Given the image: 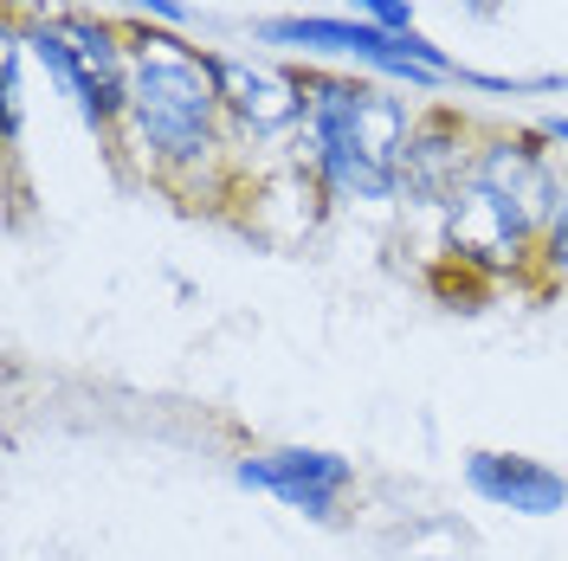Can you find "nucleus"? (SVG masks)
Returning <instances> with one entry per match:
<instances>
[{"instance_id": "3", "label": "nucleus", "mask_w": 568, "mask_h": 561, "mask_svg": "<svg viewBox=\"0 0 568 561\" xmlns=\"http://www.w3.org/2000/svg\"><path fill=\"white\" fill-rule=\"evenodd\" d=\"M258 39L272 45H323V52H349L362 65L394 71L407 84H433V78H453V59L420 33H382V27H355V20H265Z\"/></svg>"}, {"instance_id": "6", "label": "nucleus", "mask_w": 568, "mask_h": 561, "mask_svg": "<svg viewBox=\"0 0 568 561\" xmlns=\"http://www.w3.org/2000/svg\"><path fill=\"white\" fill-rule=\"evenodd\" d=\"M240 484H258V491L284 497L304 517H329L336 510V491L349 484V465L336 452H272V458H246L240 465Z\"/></svg>"}, {"instance_id": "5", "label": "nucleus", "mask_w": 568, "mask_h": 561, "mask_svg": "<svg viewBox=\"0 0 568 561\" xmlns=\"http://www.w3.org/2000/svg\"><path fill=\"white\" fill-rule=\"evenodd\" d=\"M478 181V155L465 149V130L453 116H433L414 130L407 155H400V187L414 201H433V207H453L465 187Z\"/></svg>"}, {"instance_id": "9", "label": "nucleus", "mask_w": 568, "mask_h": 561, "mask_svg": "<svg viewBox=\"0 0 568 561\" xmlns=\"http://www.w3.org/2000/svg\"><path fill=\"white\" fill-rule=\"evenodd\" d=\"M478 181H485L491 194H504L517 213H530V226H549L556 187H562L530 142H491V149H478Z\"/></svg>"}, {"instance_id": "8", "label": "nucleus", "mask_w": 568, "mask_h": 561, "mask_svg": "<svg viewBox=\"0 0 568 561\" xmlns=\"http://www.w3.org/2000/svg\"><path fill=\"white\" fill-rule=\"evenodd\" d=\"M213 78H220L226 110H233L246 130H284V123H297V116L311 110V98H304L297 78H272V71L240 65V59H213Z\"/></svg>"}, {"instance_id": "7", "label": "nucleus", "mask_w": 568, "mask_h": 561, "mask_svg": "<svg viewBox=\"0 0 568 561\" xmlns=\"http://www.w3.org/2000/svg\"><path fill=\"white\" fill-rule=\"evenodd\" d=\"M465 478H471L478 497H491L504 510H524V517H556V510H568V478H556V471L536 465V458L471 452L465 458Z\"/></svg>"}, {"instance_id": "14", "label": "nucleus", "mask_w": 568, "mask_h": 561, "mask_svg": "<svg viewBox=\"0 0 568 561\" xmlns=\"http://www.w3.org/2000/svg\"><path fill=\"white\" fill-rule=\"evenodd\" d=\"M549 136H556V142H568V116H556V123H549Z\"/></svg>"}, {"instance_id": "1", "label": "nucleus", "mask_w": 568, "mask_h": 561, "mask_svg": "<svg viewBox=\"0 0 568 561\" xmlns=\"http://www.w3.org/2000/svg\"><path fill=\"white\" fill-rule=\"evenodd\" d=\"M311 155H317L323 181L336 194H362V201H388L400 187V155L414 142L407 110L382 98L375 84H343V78H317L311 84Z\"/></svg>"}, {"instance_id": "4", "label": "nucleus", "mask_w": 568, "mask_h": 561, "mask_svg": "<svg viewBox=\"0 0 568 561\" xmlns=\"http://www.w3.org/2000/svg\"><path fill=\"white\" fill-rule=\"evenodd\" d=\"M530 213H517L504 194H491L485 181H471L459 201L446 207V246L459 265H478V272H504L517 265L524 246H530Z\"/></svg>"}, {"instance_id": "12", "label": "nucleus", "mask_w": 568, "mask_h": 561, "mask_svg": "<svg viewBox=\"0 0 568 561\" xmlns=\"http://www.w3.org/2000/svg\"><path fill=\"white\" fill-rule=\"evenodd\" d=\"M542 233H549V265H562V272H568V181L556 187V213H549V226H542Z\"/></svg>"}, {"instance_id": "11", "label": "nucleus", "mask_w": 568, "mask_h": 561, "mask_svg": "<svg viewBox=\"0 0 568 561\" xmlns=\"http://www.w3.org/2000/svg\"><path fill=\"white\" fill-rule=\"evenodd\" d=\"M349 7H362L368 27H382V33H414L407 27V0H349Z\"/></svg>"}, {"instance_id": "2", "label": "nucleus", "mask_w": 568, "mask_h": 561, "mask_svg": "<svg viewBox=\"0 0 568 561\" xmlns=\"http://www.w3.org/2000/svg\"><path fill=\"white\" fill-rule=\"evenodd\" d=\"M220 78L213 59L181 52L175 39H142L130 59V116L136 136L169 155V162H194L213 149V116H220Z\"/></svg>"}, {"instance_id": "10", "label": "nucleus", "mask_w": 568, "mask_h": 561, "mask_svg": "<svg viewBox=\"0 0 568 561\" xmlns=\"http://www.w3.org/2000/svg\"><path fill=\"white\" fill-rule=\"evenodd\" d=\"M33 52H39V65L52 71V78H59V84H65L71 98H78V110H84V123H110V116H116V98H110L104 84H98V71L84 65V59H78V45H71L65 33H52V27H39L33 33Z\"/></svg>"}, {"instance_id": "13", "label": "nucleus", "mask_w": 568, "mask_h": 561, "mask_svg": "<svg viewBox=\"0 0 568 561\" xmlns=\"http://www.w3.org/2000/svg\"><path fill=\"white\" fill-rule=\"evenodd\" d=\"M136 7H149V13H162V20H187V7H181V0H136Z\"/></svg>"}]
</instances>
